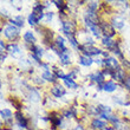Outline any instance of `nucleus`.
<instances>
[{
    "label": "nucleus",
    "mask_w": 130,
    "mask_h": 130,
    "mask_svg": "<svg viewBox=\"0 0 130 130\" xmlns=\"http://www.w3.org/2000/svg\"><path fill=\"white\" fill-rule=\"evenodd\" d=\"M14 120H15V123L20 129H28V120L23 115L21 111H17L14 113Z\"/></svg>",
    "instance_id": "1a4fd4ad"
},
{
    "label": "nucleus",
    "mask_w": 130,
    "mask_h": 130,
    "mask_svg": "<svg viewBox=\"0 0 130 130\" xmlns=\"http://www.w3.org/2000/svg\"><path fill=\"white\" fill-rule=\"evenodd\" d=\"M101 43H102V45L105 48H108V50H110L112 52L116 48L120 47V40H116V39H113L111 37H104L103 36L102 39H101Z\"/></svg>",
    "instance_id": "f03ea898"
},
{
    "label": "nucleus",
    "mask_w": 130,
    "mask_h": 130,
    "mask_svg": "<svg viewBox=\"0 0 130 130\" xmlns=\"http://www.w3.org/2000/svg\"><path fill=\"white\" fill-rule=\"evenodd\" d=\"M63 118L64 117L62 115H59L58 112H52L48 117V121L51 122V125L53 129H57V128H60L62 129V125H63Z\"/></svg>",
    "instance_id": "9b49d317"
},
{
    "label": "nucleus",
    "mask_w": 130,
    "mask_h": 130,
    "mask_svg": "<svg viewBox=\"0 0 130 130\" xmlns=\"http://www.w3.org/2000/svg\"><path fill=\"white\" fill-rule=\"evenodd\" d=\"M66 38H68L69 43L75 50H79V46H80V41H78V39L76 38V34L71 33V34H66Z\"/></svg>",
    "instance_id": "4be33fe9"
},
{
    "label": "nucleus",
    "mask_w": 130,
    "mask_h": 130,
    "mask_svg": "<svg viewBox=\"0 0 130 130\" xmlns=\"http://www.w3.org/2000/svg\"><path fill=\"white\" fill-rule=\"evenodd\" d=\"M88 78H89L91 82L96 83L97 85H99V84H104V83L106 82L105 80V75L103 73V70H97V71L90 73V75L88 76Z\"/></svg>",
    "instance_id": "423d86ee"
},
{
    "label": "nucleus",
    "mask_w": 130,
    "mask_h": 130,
    "mask_svg": "<svg viewBox=\"0 0 130 130\" xmlns=\"http://www.w3.org/2000/svg\"><path fill=\"white\" fill-rule=\"evenodd\" d=\"M95 63V59L92 57H88V56L80 55L78 57V64L82 65V66H85V68H89Z\"/></svg>",
    "instance_id": "aec40b11"
},
{
    "label": "nucleus",
    "mask_w": 130,
    "mask_h": 130,
    "mask_svg": "<svg viewBox=\"0 0 130 130\" xmlns=\"http://www.w3.org/2000/svg\"><path fill=\"white\" fill-rule=\"evenodd\" d=\"M1 17H5V18H8V13L5 8H1Z\"/></svg>",
    "instance_id": "2f4dec72"
},
{
    "label": "nucleus",
    "mask_w": 130,
    "mask_h": 130,
    "mask_svg": "<svg viewBox=\"0 0 130 130\" xmlns=\"http://www.w3.org/2000/svg\"><path fill=\"white\" fill-rule=\"evenodd\" d=\"M5 59H6V53H1V62H5Z\"/></svg>",
    "instance_id": "72a5a7b5"
},
{
    "label": "nucleus",
    "mask_w": 130,
    "mask_h": 130,
    "mask_svg": "<svg viewBox=\"0 0 130 130\" xmlns=\"http://www.w3.org/2000/svg\"><path fill=\"white\" fill-rule=\"evenodd\" d=\"M99 6H101V4H99L98 1H89L88 5H86V8L90 11H93V12H97Z\"/></svg>",
    "instance_id": "cd10ccee"
},
{
    "label": "nucleus",
    "mask_w": 130,
    "mask_h": 130,
    "mask_svg": "<svg viewBox=\"0 0 130 130\" xmlns=\"http://www.w3.org/2000/svg\"><path fill=\"white\" fill-rule=\"evenodd\" d=\"M40 77L44 79L45 82L52 83V84H57V80H58V78L56 77V75L53 73V71H51V70H44V71L41 72Z\"/></svg>",
    "instance_id": "2eb2a0df"
},
{
    "label": "nucleus",
    "mask_w": 130,
    "mask_h": 130,
    "mask_svg": "<svg viewBox=\"0 0 130 130\" xmlns=\"http://www.w3.org/2000/svg\"><path fill=\"white\" fill-rule=\"evenodd\" d=\"M58 58H59L60 65H63V66L70 65L71 64V53H70V50H68V51H65V52H59Z\"/></svg>",
    "instance_id": "f3484780"
},
{
    "label": "nucleus",
    "mask_w": 130,
    "mask_h": 130,
    "mask_svg": "<svg viewBox=\"0 0 130 130\" xmlns=\"http://www.w3.org/2000/svg\"><path fill=\"white\" fill-rule=\"evenodd\" d=\"M122 85L125 88V90H128V92H130V76H128V78L124 80V83Z\"/></svg>",
    "instance_id": "c756f323"
},
{
    "label": "nucleus",
    "mask_w": 130,
    "mask_h": 130,
    "mask_svg": "<svg viewBox=\"0 0 130 130\" xmlns=\"http://www.w3.org/2000/svg\"><path fill=\"white\" fill-rule=\"evenodd\" d=\"M23 39H24L25 44L30 45V46L36 45V41H37L36 36H34V33L32 31H26V32H25V33L23 34Z\"/></svg>",
    "instance_id": "6ab92c4d"
},
{
    "label": "nucleus",
    "mask_w": 130,
    "mask_h": 130,
    "mask_svg": "<svg viewBox=\"0 0 130 130\" xmlns=\"http://www.w3.org/2000/svg\"><path fill=\"white\" fill-rule=\"evenodd\" d=\"M110 24L112 25V27L115 28L116 31H121V30L124 27V25H125V20H124V18L122 17L121 14H115V15H112V18H111Z\"/></svg>",
    "instance_id": "9d476101"
},
{
    "label": "nucleus",
    "mask_w": 130,
    "mask_h": 130,
    "mask_svg": "<svg viewBox=\"0 0 130 130\" xmlns=\"http://www.w3.org/2000/svg\"><path fill=\"white\" fill-rule=\"evenodd\" d=\"M7 52L13 58H21L23 57V50L17 43H10L7 45Z\"/></svg>",
    "instance_id": "6e6552de"
},
{
    "label": "nucleus",
    "mask_w": 130,
    "mask_h": 130,
    "mask_svg": "<svg viewBox=\"0 0 130 130\" xmlns=\"http://www.w3.org/2000/svg\"><path fill=\"white\" fill-rule=\"evenodd\" d=\"M27 98L30 99L32 103L40 102V99H41L40 92H39L37 89H34V88H30V89H28V92H27Z\"/></svg>",
    "instance_id": "a211bd4d"
},
{
    "label": "nucleus",
    "mask_w": 130,
    "mask_h": 130,
    "mask_svg": "<svg viewBox=\"0 0 130 130\" xmlns=\"http://www.w3.org/2000/svg\"><path fill=\"white\" fill-rule=\"evenodd\" d=\"M103 68L104 69H108L110 71H116L117 69L121 68V63L120 60L116 58V57H112V56H110L108 58L104 59V64H103Z\"/></svg>",
    "instance_id": "7ed1b4c3"
},
{
    "label": "nucleus",
    "mask_w": 130,
    "mask_h": 130,
    "mask_svg": "<svg viewBox=\"0 0 130 130\" xmlns=\"http://www.w3.org/2000/svg\"><path fill=\"white\" fill-rule=\"evenodd\" d=\"M76 27L77 25L73 20H70V19H65V20H62V32L66 36V34H75Z\"/></svg>",
    "instance_id": "20e7f679"
},
{
    "label": "nucleus",
    "mask_w": 130,
    "mask_h": 130,
    "mask_svg": "<svg viewBox=\"0 0 130 130\" xmlns=\"http://www.w3.org/2000/svg\"><path fill=\"white\" fill-rule=\"evenodd\" d=\"M33 82H34V83H37L38 85H43L45 80H44L43 78H41V77H36V78L33 79Z\"/></svg>",
    "instance_id": "7c9ffc66"
},
{
    "label": "nucleus",
    "mask_w": 130,
    "mask_h": 130,
    "mask_svg": "<svg viewBox=\"0 0 130 130\" xmlns=\"http://www.w3.org/2000/svg\"><path fill=\"white\" fill-rule=\"evenodd\" d=\"M55 46L57 47L59 52H65L68 51L69 48L66 47V40L63 36H56L55 38Z\"/></svg>",
    "instance_id": "dca6fc26"
},
{
    "label": "nucleus",
    "mask_w": 130,
    "mask_h": 130,
    "mask_svg": "<svg viewBox=\"0 0 130 130\" xmlns=\"http://www.w3.org/2000/svg\"><path fill=\"white\" fill-rule=\"evenodd\" d=\"M1 32H3L4 37L11 41L15 40V39L20 36V28L15 27V26L12 24H7L4 28H1Z\"/></svg>",
    "instance_id": "f257e3e1"
},
{
    "label": "nucleus",
    "mask_w": 130,
    "mask_h": 130,
    "mask_svg": "<svg viewBox=\"0 0 130 130\" xmlns=\"http://www.w3.org/2000/svg\"><path fill=\"white\" fill-rule=\"evenodd\" d=\"M99 26H101V28H102V33L104 37H111L112 38L115 34H116V30L112 27V25L110 24V23H108V21H103L101 20V23H99Z\"/></svg>",
    "instance_id": "39448f33"
},
{
    "label": "nucleus",
    "mask_w": 130,
    "mask_h": 130,
    "mask_svg": "<svg viewBox=\"0 0 130 130\" xmlns=\"http://www.w3.org/2000/svg\"><path fill=\"white\" fill-rule=\"evenodd\" d=\"M117 89H118V83L115 80H106L103 85V90L105 92H115Z\"/></svg>",
    "instance_id": "412c9836"
},
{
    "label": "nucleus",
    "mask_w": 130,
    "mask_h": 130,
    "mask_svg": "<svg viewBox=\"0 0 130 130\" xmlns=\"http://www.w3.org/2000/svg\"><path fill=\"white\" fill-rule=\"evenodd\" d=\"M90 127L93 130H105L108 128V122L99 117H96V118H92L91 122H90Z\"/></svg>",
    "instance_id": "ddd939ff"
},
{
    "label": "nucleus",
    "mask_w": 130,
    "mask_h": 130,
    "mask_svg": "<svg viewBox=\"0 0 130 130\" xmlns=\"http://www.w3.org/2000/svg\"><path fill=\"white\" fill-rule=\"evenodd\" d=\"M111 78L117 83H121V84H123L124 80L128 78V75H127V70L123 69L121 66L120 69H117L116 71L112 72V75H111Z\"/></svg>",
    "instance_id": "0eeeda50"
},
{
    "label": "nucleus",
    "mask_w": 130,
    "mask_h": 130,
    "mask_svg": "<svg viewBox=\"0 0 130 130\" xmlns=\"http://www.w3.org/2000/svg\"><path fill=\"white\" fill-rule=\"evenodd\" d=\"M10 24L14 25V26L18 28L23 27V26H24V17H23V15H15V17L11 18Z\"/></svg>",
    "instance_id": "393cba45"
},
{
    "label": "nucleus",
    "mask_w": 130,
    "mask_h": 130,
    "mask_svg": "<svg viewBox=\"0 0 130 130\" xmlns=\"http://www.w3.org/2000/svg\"><path fill=\"white\" fill-rule=\"evenodd\" d=\"M73 130H85V128L83 127L82 124H77V125L73 128Z\"/></svg>",
    "instance_id": "473e14b6"
},
{
    "label": "nucleus",
    "mask_w": 130,
    "mask_h": 130,
    "mask_svg": "<svg viewBox=\"0 0 130 130\" xmlns=\"http://www.w3.org/2000/svg\"><path fill=\"white\" fill-rule=\"evenodd\" d=\"M53 17H55V13H53V12H46V13H45V17H44V20L46 21V23H50V21L53 19Z\"/></svg>",
    "instance_id": "c85d7f7f"
},
{
    "label": "nucleus",
    "mask_w": 130,
    "mask_h": 130,
    "mask_svg": "<svg viewBox=\"0 0 130 130\" xmlns=\"http://www.w3.org/2000/svg\"><path fill=\"white\" fill-rule=\"evenodd\" d=\"M65 84V86L68 88V89H72V90H76V89H78V83L76 82L75 79H72V78H68V79H65V80H63Z\"/></svg>",
    "instance_id": "bb28decb"
},
{
    "label": "nucleus",
    "mask_w": 130,
    "mask_h": 130,
    "mask_svg": "<svg viewBox=\"0 0 130 130\" xmlns=\"http://www.w3.org/2000/svg\"><path fill=\"white\" fill-rule=\"evenodd\" d=\"M50 93H51L53 97L56 98H62L63 96H65V93H66V89H65L63 85L60 84H55L53 86H51V89H50Z\"/></svg>",
    "instance_id": "4468645a"
},
{
    "label": "nucleus",
    "mask_w": 130,
    "mask_h": 130,
    "mask_svg": "<svg viewBox=\"0 0 130 130\" xmlns=\"http://www.w3.org/2000/svg\"><path fill=\"white\" fill-rule=\"evenodd\" d=\"M44 17H45V13H36V12L32 11L27 17V23H28V25H31V26L34 27V26H38L39 21L43 20Z\"/></svg>",
    "instance_id": "f8f14e48"
},
{
    "label": "nucleus",
    "mask_w": 130,
    "mask_h": 130,
    "mask_svg": "<svg viewBox=\"0 0 130 130\" xmlns=\"http://www.w3.org/2000/svg\"><path fill=\"white\" fill-rule=\"evenodd\" d=\"M0 116H1V118H3L5 122H7V121L10 120H13V112L11 111L10 109H7V108H4V109H1V111H0Z\"/></svg>",
    "instance_id": "a878e982"
},
{
    "label": "nucleus",
    "mask_w": 130,
    "mask_h": 130,
    "mask_svg": "<svg viewBox=\"0 0 130 130\" xmlns=\"http://www.w3.org/2000/svg\"><path fill=\"white\" fill-rule=\"evenodd\" d=\"M30 51H31L32 55L37 56V57H39V58H41L43 56H44V48L41 47L40 45H32V46H30Z\"/></svg>",
    "instance_id": "5701e85b"
},
{
    "label": "nucleus",
    "mask_w": 130,
    "mask_h": 130,
    "mask_svg": "<svg viewBox=\"0 0 130 130\" xmlns=\"http://www.w3.org/2000/svg\"><path fill=\"white\" fill-rule=\"evenodd\" d=\"M63 117H65V118H76L77 117V109H76L75 106H70V108H68L66 110H64L63 111Z\"/></svg>",
    "instance_id": "b1692460"
}]
</instances>
